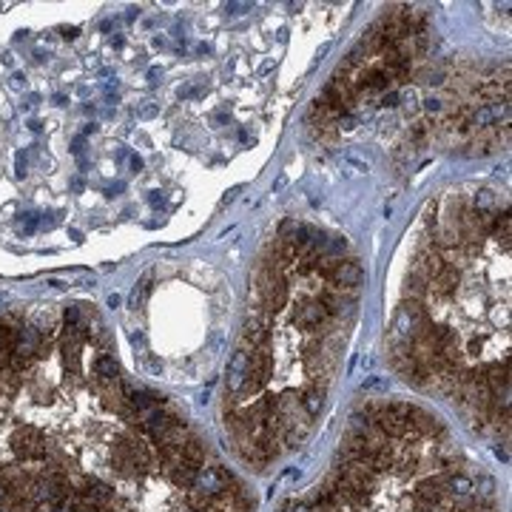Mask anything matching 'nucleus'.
<instances>
[{
    "label": "nucleus",
    "instance_id": "1",
    "mask_svg": "<svg viewBox=\"0 0 512 512\" xmlns=\"http://www.w3.org/2000/svg\"><path fill=\"white\" fill-rule=\"evenodd\" d=\"M89 345H57L52 416H23L0 376V512H256L168 396Z\"/></svg>",
    "mask_w": 512,
    "mask_h": 512
}]
</instances>
